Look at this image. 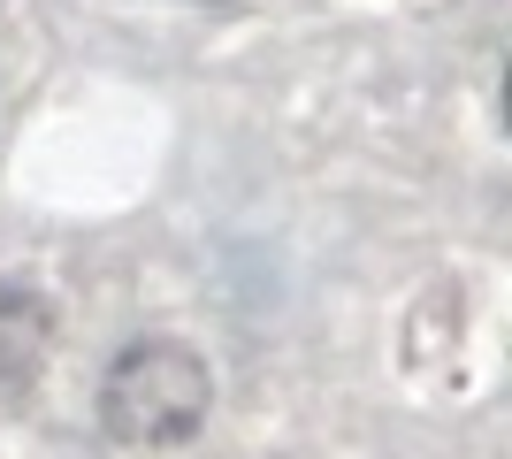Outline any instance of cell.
I'll use <instances>...</instances> for the list:
<instances>
[{
    "mask_svg": "<svg viewBox=\"0 0 512 459\" xmlns=\"http://www.w3.org/2000/svg\"><path fill=\"white\" fill-rule=\"evenodd\" d=\"M54 352V306L31 284H0V391H31Z\"/></svg>",
    "mask_w": 512,
    "mask_h": 459,
    "instance_id": "7a4b0ae2",
    "label": "cell"
},
{
    "mask_svg": "<svg viewBox=\"0 0 512 459\" xmlns=\"http://www.w3.org/2000/svg\"><path fill=\"white\" fill-rule=\"evenodd\" d=\"M214 375L192 345L176 337H138L107 360L100 375V429L130 452H176L207 429Z\"/></svg>",
    "mask_w": 512,
    "mask_h": 459,
    "instance_id": "6da1fadb",
    "label": "cell"
}]
</instances>
